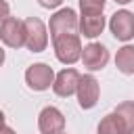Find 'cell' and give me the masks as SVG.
<instances>
[{"instance_id": "obj_1", "label": "cell", "mask_w": 134, "mask_h": 134, "mask_svg": "<svg viewBox=\"0 0 134 134\" xmlns=\"http://www.w3.org/2000/svg\"><path fill=\"white\" fill-rule=\"evenodd\" d=\"M52 46H54V54L61 63L65 65H73L75 61L82 59V40L77 34H65L59 38H52Z\"/></svg>"}, {"instance_id": "obj_2", "label": "cell", "mask_w": 134, "mask_h": 134, "mask_svg": "<svg viewBox=\"0 0 134 134\" xmlns=\"http://www.w3.org/2000/svg\"><path fill=\"white\" fill-rule=\"evenodd\" d=\"M48 27H50V38H59L65 34H77L80 21L73 8H61L50 17Z\"/></svg>"}, {"instance_id": "obj_3", "label": "cell", "mask_w": 134, "mask_h": 134, "mask_svg": "<svg viewBox=\"0 0 134 134\" xmlns=\"http://www.w3.org/2000/svg\"><path fill=\"white\" fill-rule=\"evenodd\" d=\"M25 25V46L31 52H42L48 46V34H46V25L38 19V17H27L23 21Z\"/></svg>"}, {"instance_id": "obj_4", "label": "cell", "mask_w": 134, "mask_h": 134, "mask_svg": "<svg viewBox=\"0 0 134 134\" xmlns=\"http://www.w3.org/2000/svg\"><path fill=\"white\" fill-rule=\"evenodd\" d=\"M25 82H27V86L31 90H38V92L48 90L54 84V71L46 63H34L25 71Z\"/></svg>"}, {"instance_id": "obj_5", "label": "cell", "mask_w": 134, "mask_h": 134, "mask_svg": "<svg viewBox=\"0 0 134 134\" xmlns=\"http://www.w3.org/2000/svg\"><path fill=\"white\" fill-rule=\"evenodd\" d=\"M0 40L8 48H21L25 46V25L17 17H6L0 23Z\"/></svg>"}, {"instance_id": "obj_6", "label": "cell", "mask_w": 134, "mask_h": 134, "mask_svg": "<svg viewBox=\"0 0 134 134\" xmlns=\"http://www.w3.org/2000/svg\"><path fill=\"white\" fill-rule=\"evenodd\" d=\"M77 103L82 109H92L96 103H98V94H100V86H98V80L90 73L86 75H80V84H77Z\"/></svg>"}, {"instance_id": "obj_7", "label": "cell", "mask_w": 134, "mask_h": 134, "mask_svg": "<svg viewBox=\"0 0 134 134\" xmlns=\"http://www.w3.org/2000/svg\"><path fill=\"white\" fill-rule=\"evenodd\" d=\"M109 29L121 42L132 40L134 38V13H130V10H115L111 15V19H109Z\"/></svg>"}, {"instance_id": "obj_8", "label": "cell", "mask_w": 134, "mask_h": 134, "mask_svg": "<svg viewBox=\"0 0 134 134\" xmlns=\"http://www.w3.org/2000/svg\"><path fill=\"white\" fill-rule=\"evenodd\" d=\"M38 128L42 134H61L65 130V115L57 107H44L38 115Z\"/></svg>"}, {"instance_id": "obj_9", "label": "cell", "mask_w": 134, "mask_h": 134, "mask_svg": "<svg viewBox=\"0 0 134 134\" xmlns=\"http://www.w3.org/2000/svg\"><path fill=\"white\" fill-rule=\"evenodd\" d=\"M107 61H109V50H107L103 44L90 42L88 46H84V50H82V63H84L86 69H90V71H100V69L107 65Z\"/></svg>"}, {"instance_id": "obj_10", "label": "cell", "mask_w": 134, "mask_h": 134, "mask_svg": "<svg viewBox=\"0 0 134 134\" xmlns=\"http://www.w3.org/2000/svg\"><path fill=\"white\" fill-rule=\"evenodd\" d=\"M77 84H80V73L73 69V67H65L63 71H59L54 75V84H52V90L57 96H71L75 90H77Z\"/></svg>"}, {"instance_id": "obj_11", "label": "cell", "mask_w": 134, "mask_h": 134, "mask_svg": "<svg viewBox=\"0 0 134 134\" xmlns=\"http://www.w3.org/2000/svg\"><path fill=\"white\" fill-rule=\"evenodd\" d=\"M105 29V17L103 15H82L80 17V31L86 38H96Z\"/></svg>"}, {"instance_id": "obj_12", "label": "cell", "mask_w": 134, "mask_h": 134, "mask_svg": "<svg viewBox=\"0 0 134 134\" xmlns=\"http://www.w3.org/2000/svg\"><path fill=\"white\" fill-rule=\"evenodd\" d=\"M115 67L126 73V75H132L134 73V46L132 44H126L117 50L115 54Z\"/></svg>"}, {"instance_id": "obj_13", "label": "cell", "mask_w": 134, "mask_h": 134, "mask_svg": "<svg viewBox=\"0 0 134 134\" xmlns=\"http://www.w3.org/2000/svg\"><path fill=\"white\" fill-rule=\"evenodd\" d=\"M96 132H98V134H126V126H124L121 117L113 111V113H107V115L100 119Z\"/></svg>"}, {"instance_id": "obj_14", "label": "cell", "mask_w": 134, "mask_h": 134, "mask_svg": "<svg viewBox=\"0 0 134 134\" xmlns=\"http://www.w3.org/2000/svg\"><path fill=\"white\" fill-rule=\"evenodd\" d=\"M115 113L126 126V134H134V100H124L115 107Z\"/></svg>"}, {"instance_id": "obj_15", "label": "cell", "mask_w": 134, "mask_h": 134, "mask_svg": "<svg viewBox=\"0 0 134 134\" xmlns=\"http://www.w3.org/2000/svg\"><path fill=\"white\" fill-rule=\"evenodd\" d=\"M107 0H80L82 15H103Z\"/></svg>"}, {"instance_id": "obj_16", "label": "cell", "mask_w": 134, "mask_h": 134, "mask_svg": "<svg viewBox=\"0 0 134 134\" xmlns=\"http://www.w3.org/2000/svg\"><path fill=\"white\" fill-rule=\"evenodd\" d=\"M6 17H10V6H8L6 0H0V23H2Z\"/></svg>"}, {"instance_id": "obj_17", "label": "cell", "mask_w": 134, "mask_h": 134, "mask_svg": "<svg viewBox=\"0 0 134 134\" xmlns=\"http://www.w3.org/2000/svg\"><path fill=\"white\" fill-rule=\"evenodd\" d=\"M38 2H40V6H44V8H57V6L63 4V0H38Z\"/></svg>"}, {"instance_id": "obj_18", "label": "cell", "mask_w": 134, "mask_h": 134, "mask_svg": "<svg viewBox=\"0 0 134 134\" xmlns=\"http://www.w3.org/2000/svg\"><path fill=\"white\" fill-rule=\"evenodd\" d=\"M0 134H17L13 128H8V126H4V128H0Z\"/></svg>"}, {"instance_id": "obj_19", "label": "cell", "mask_w": 134, "mask_h": 134, "mask_svg": "<svg viewBox=\"0 0 134 134\" xmlns=\"http://www.w3.org/2000/svg\"><path fill=\"white\" fill-rule=\"evenodd\" d=\"M0 128H4V113L0 111Z\"/></svg>"}, {"instance_id": "obj_20", "label": "cell", "mask_w": 134, "mask_h": 134, "mask_svg": "<svg viewBox=\"0 0 134 134\" xmlns=\"http://www.w3.org/2000/svg\"><path fill=\"white\" fill-rule=\"evenodd\" d=\"M2 63H4V50L0 48V67H2Z\"/></svg>"}, {"instance_id": "obj_21", "label": "cell", "mask_w": 134, "mask_h": 134, "mask_svg": "<svg viewBox=\"0 0 134 134\" xmlns=\"http://www.w3.org/2000/svg\"><path fill=\"white\" fill-rule=\"evenodd\" d=\"M117 4H128V2H132V0H115Z\"/></svg>"}, {"instance_id": "obj_22", "label": "cell", "mask_w": 134, "mask_h": 134, "mask_svg": "<svg viewBox=\"0 0 134 134\" xmlns=\"http://www.w3.org/2000/svg\"><path fill=\"white\" fill-rule=\"evenodd\" d=\"M61 134H65V132H61Z\"/></svg>"}]
</instances>
